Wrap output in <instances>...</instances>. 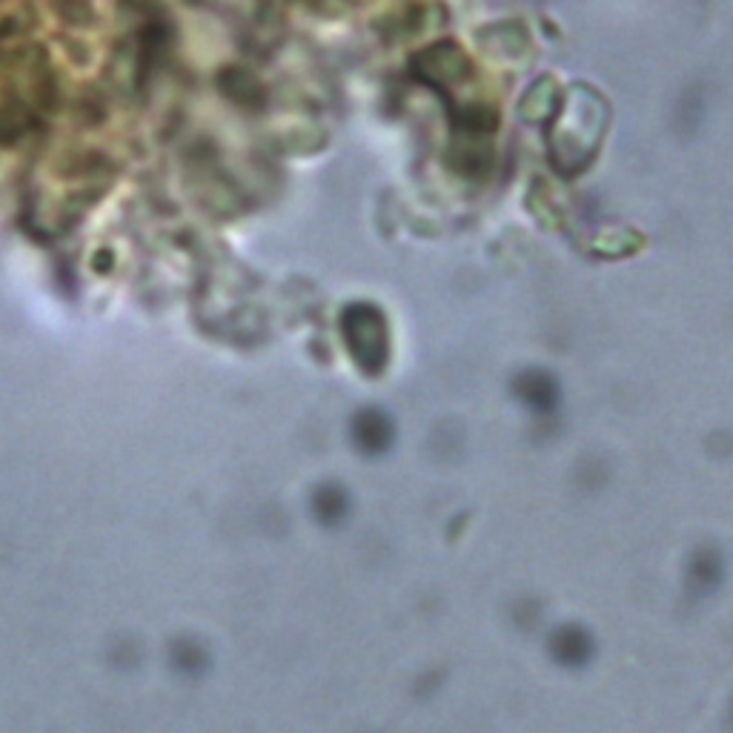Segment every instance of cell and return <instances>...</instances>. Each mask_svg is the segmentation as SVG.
<instances>
[{"label":"cell","mask_w":733,"mask_h":733,"mask_svg":"<svg viewBox=\"0 0 733 733\" xmlns=\"http://www.w3.org/2000/svg\"><path fill=\"white\" fill-rule=\"evenodd\" d=\"M550 653L564 668H582V664H587L590 657H594V639L579 625L557 627V633L550 636Z\"/></svg>","instance_id":"5b68a950"},{"label":"cell","mask_w":733,"mask_h":733,"mask_svg":"<svg viewBox=\"0 0 733 733\" xmlns=\"http://www.w3.org/2000/svg\"><path fill=\"white\" fill-rule=\"evenodd\" d=\"M687 582L694 585L696 594H710L722 585V557L713 550H699L687 567Z\"/></svg>","instance_id":"8992f818"},{"label":"cell","mask_w":733,"mask_h":733,"mask_svg":"<svg viewBox=\"0 0 733 733\" xmlns=\"http://www.w3.org/2000/svg\"><path fill=\"white\" fill-rule=\"evenodd\" d=\"M341 330H344V341H347L353 362H358L367 376L384 372L387 362H390V327L376 304L362 302L347 307L341 318Z\"/></svg>","instance_id":"6da1fadb"},{"label":"cell","mask_w":733,"mask_h":733,"mask_svg":"<svg viewBox=\"0 0 733 733\" xmlns=\"http://www.w3.org/2000/svg\"><path fill=\"white\" fill-rule=\"evenodd\" d=\"M416 72L425 84L444 89V86L462 84L464 77L471 75V61L455 44H439V47L418 54Z\"/></svg>","instance_id":"7a4b0ae2"},{"label":"cell","mask_w":733,"mask_h":733,"mask_svg":"<svg viewBox=\"0 0 733 733\" xmlns=\"http://www.w3.org/2000/svg\"><path fill=\"white\" fill-rule=\"evenodd\" d=\"M516 395L536 416H550L559 407V384L545 370H527L516 379Z\"/></svg>","instance_id":"277c9868"},{"label":"cell","mask_w":733,"mask_h":733,"mask_svg":"<svg viewBox=\"0 0 733 733\" xmlns=\"http://www.w3.org/2000/svg\"><path fill=\"white\" fill-rule=\"evenodd\" d=\"M353 441L364 455H384L395 441L393 418L379 407L362 410L353 418Z\"/></svg>","instance_id":"3957f363"},{"label":"cell","mask_w":733,"mask_h":733,"mask_svg":"<svg viewBox=\"0 0 733 733\" xmlns=\"http://www.w3.org/2000/svg\"><path fill=\"white\" fill-rule=\"evenodd\" d=\"M347 510H350L347 496L341 493L339 487H327L325 493L318 496V513H321L325 522H332V525H335V522H341V518L347 516Z\"/></svg>","instance_id":"52a82bcc"}]
</instances>
